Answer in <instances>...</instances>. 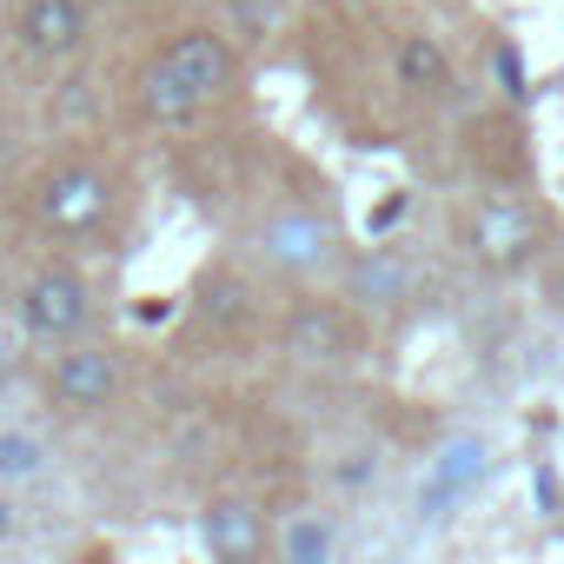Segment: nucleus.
I'll list each match as a JSON object with an SVG mask.
<instances>
[{
    "label": "nucleus",
    "mask_w": 564,
    "mask_h": 564,
    "mask_svg": "<svg viewBox=\"0 0 564 564\" xmlns=\"http://www.w3.org/2000/svg\"><path fill=\"white\" fill-rule=\"evenodd\" d=\"M399 87L419 100H445L452 94V54L432 34H405L399 41Z\"/></svg>",
    "instance_id": "f8f14e48"
},
{
    "label": "nucleus",
    "mask_w": 564,
    "mask_h": 564,
    "mask_svg": "<svg viewBox=\"0 0 564 564\" xmlns=\"http://www.w3.org/2000/svg\"><path fill=\"white\" fill-rule=\"evenodd\" d=\"M346 293L366 306V313H399L419 300V265L392 246H372L359 259H346Z\"/></svg>",
    "instance_id": "9d476101"
},
{
    "label": "nucleus",
    "mask_w": 564,
    "mask_h": 564,
    "mask_svg": "<svg viewBox=\"0 0 564 564\" xmlns=\"http://www.w3.org/2000/svg\"><path fill=\"white\" fill-rule=\"evenodd\" d=\"M14 538H21V511H14L8 485H0V544H14Z\"/></svg>",
    "instance_id": "2eb2a0df"
},
{
    "label": "nucleus",
    "mask_w": 564,
    "mask_h": 564,
    "mask_svg": "<svg viewBox=\"0 0 564 564\" xmlns=\"http://www.w3.org/2000/svg\"><path fill=\"white\" fill-rule=\"evenodd\" d=\"M47 438L41 432H28V425H0V485H28V478H41L47 471Z\"/></svg>",
    "instance_id": "4468645a"
},
{
    "label": "nucleus",
    "mask_w": 564,
    "mask_h": 564,
    "mask_svg": "<svg viewBox=\"0 0 564 564\" xmlns=\"http://www.w3.org/2000/svg\"><path fill=\"white\" fill-rule=\"evenodd\" d=\"M199 551L213 564H259L272 551V524H265V505L226 491V498H206L199 505Z\"/></svg>",
    "instance_id": "6e6552de"
},
{
    "label": "nucleus",
    "mask_w": 564,
    "mask_h": 564,
    "mask_svg": "<svg viewBox=\"0 0 564 564\" xmlns=\"http://www.w3.org/2000/svg\"><path fill=\"white\" fill-rule=\"evenodd\" d=\"M458 246H465L485 272H511V265H524V259L544 246V213H538L531 199H518V193H491V199H478V206L465 213Z\"/></svg>",
    "instance_id": "423d86ee"
},
{
    "label": "nucleus",
    "mask_w": 564,
    "mask_h": 564,
    "mask_svg": "<svg viewBox=\"0 0 564 564\" xmlns=\"http://www.w3.org/2000/svg\"><path fill=\"white\" fill-rule=\"evenodd\" d=\"M279 352L293 366L333 372V366L359 359V313L339 306V300H306V306L286 313V326H279Z\"/></svg>",
    "instance_id": "0eeeda50"
},
{
    "label": "nucleus",
    "mask_w": 564,
    "mask_h": 564,
    "mask_svg": "<svg viewBox=\"0 0 564 564\" xmlns=\"http://www.w3.org/2000/svg\"><path fill=\"white\" fill-rule=\"evenodd\" d=\"M14 34L34 61H74L87 47L94 21H87V0H21Z\"/></svg>",
    "instance_id": "1a4fd4ad"
},
{
    "label": "nucleus",
    "mask_w": 564,
    "mask_h": 564,
    "mask_svg": "<svg viewBox=\"0 0 564 564\" xmlns=\"http://www.w3.org/2000/svg\"><path fill=\"white\" fill-rule=\"evenodd\" d=\"M193 313L213 333H239V326H252V286H246L232 265H206L199 286H193Z\"/></svg>",
    "instance_id": "9b49d317"
},
{
    "label": "nucleus",
    "mask_w": 564,
    "mask_h": 564,
    "mask_svg": "<svg viewBox=\"0 0 564 564\" xmlns=\"http://www.w3.org/2000/svg\"><path fill=\"white\" fill-rule=\"evenodd\" d=\"M239 94V47L226 28H180L140 67V120L147 127H193L219 100Z\"/></svg>",
    "instance_id": "f257e3e1"
},
{
    "label": "nucleus",
    "mask_w": 564,
    "mask_h": 564,
    "mask_svg": "<svg viewBox=\"0 0 564 564\" xmlns=\"http://www.w3.org/2000/svg\"><path fill=\"white\" fill-rule=\"evenodd\" d=\"M272 551L286 557V564H326V557H339V531L319 511H293L286 524L272 531Z\"/></svg>",
    "instance_id": "ddd939ff"
},
{
    "label": "nucleus",
    "mask_w": 564,
    "mask_h": 564,
    "mask_svg": "<svg viewBox=\"0 0 564 564\" xmlns=\"http://www.w3.org/2000/svg\"><path fill=\"white\" fill-rule=\"evenodd\" d=\"M21 333L34 339V346H67V339H80L87 333V319H94V286H87V272L80 265H67V259H47L28 286H21Z\"/></svg>",
    "instance_id": "39448f33"
},
{
    "label": "nucleus",
    "mask_w": 564,
    "mask_h": 564,
    "mask_svg": "<svg viewBox=\"0 0 564 564\" xmlns=\"http://www.w3.org/2000/svg\"><path fill=\"white\" fill-rule=\"evenodd\" d=\"M113 206H120V180H113V166H100L87 153H67V160L41 166L34 186H28V219L61 246L94 239L113 219Z\"/></svg>",
    "instance_id": "f03ea898"
},
{
    "label": "nucleus",
    "mask_w": 564,
    "mask_h": 564,
    "mask_svg": "<svg viewBox=\"0 0 564 564\" xmlns=\"http://www.w3.org/2000/svg\"><path fill=\"white\" fill-rule=\"evenodd\" d=\"M127 392V352L107 346V339H67L54 346V366H47V405L67 412V419H94L107 405H120Z\"/></svg>",
    "instance_id": "7ed1b4c3"
},
{
    "label": "nucleus",
    "mask_w": 564,
    "mask_h": 564,
    "mask_svg": "<svg viewBox=\"0 0 564 564\" xmlns=\"http://www.w3.org/2000/svg\"><path fill=\"white\" fill-rule=\"evenodd\" d=\"M551 306L564 313V259H557V272H551Z\"/></svg>",
    "instance_id": "dca6fc26"
},
{
    "label": "nucleus",
    "mask_w": 564,
    "mask_h": 564,
    "mask_svg": "<svg viewBox=\"0 0 564 564\" xmlns=\"http://www.w3.org/2000/svg\"><path fill=\"white\" fill-rule=\"evenodd\" d=\"M252 252H259V265L279 272V279H319V272H339V265H346L339 226H333L326 213H306V206H286V213L259 219Z\"/></svg>",
    "instance_id": "20e7f679"
}]
</instances>
